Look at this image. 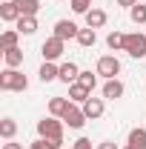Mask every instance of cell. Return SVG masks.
Instances as JSON below:
<instances>
[{"mask_svg": "<svg viewBox=\"0 0 146 149\" xmlns=\"http://www.w3.org/2000/svg\"><path fill=\"white\" fill-rule=\"evenodd\" d=\"M15 26H17L20 35H35L37 32V17H20Z\"/></svg>", "mask_w": 146, "mask_h": 149, "instance_id": "obj_21", "label": "cell"}, {"mask_svg": "<svg viewBox=\"0 0 146 149\" xmlns=\"http://www.w3.org/2000/svg\"><path fill=\"white\" fill-rule=\"evenodd\" d=\"M17 37H20L17 29H9V32H3V35H0V49H3V52H6V49H15V46H17Z\"/></svg>", "mask_w": 146, "mask_h": 149, "instance_id": "obj_19", "label": "cell"}, {"mask_svg": "<svg viewBox=\"0 0 146 149\" xmlns=\"http://www.w3.org/2000/svg\"><path fill=\"white\" fill-rule=\"evenodd\" d=\"M77 77H80V69H77V63H60V74H57V80H63L66 86H72V83H77Z\"/></svg>", "mask_w": 146, "mask_h": 149, "instance_id": "obj_7", "label": "cell"}, {"mask_svg": "<svg viewBox=\"0 0 146 149\" xmlns=\"http://www.w3.org/2000/svg\"><path fill=\"white\" fill-rule=\"evenodd\" d=\"M106 46H109V49H115V52H117V49H123V46H126V35L112 32V35L106 37Z\"/></svg>", "mask_w": 146, "mask_h": 149, "instance_id": "obj_24", "label": "cell"}, {"mask_svg": "<svg viewBox=\"0 0 146 149\" xmlns=\"http://www.w3.org/2000/svg\"><path fill=\"white\" fill-rule=\"evenodd\" d=\"M69 97H72V103H86V100L92 97V92L83 86V83H72V86H69Z\"/></svg>", "mask_w": 146, "mask_h": 149, "instance_id": "obj_13", "label": "cell"}, {"mask_svg": "<svg viewBox=\"0 0 146 149\" xmlns=\"http://www.w3.org/2000/svg\"><path fill=\"white\" fill-rule=\"evenodd\" d=\"M23 17L17 9V3L15 0H6V3H0V20H6V23H17Z\"/></svg>", "mask_w": 146, "mask_h": 149, "instance_id": "obj_10", "label": "cell"}, {"mask_svg": "<svg viewBox=\"0 0 146 149\" xmlns=\"http://www.w3.org/2000/svg\"><path fill=\"white\" fill-rule=\"evenodd\" d=\"M103 97H89L86 103H83V115L89 118V120H97V118H103Z\"/></svg>", "mask_w": 146, "mask_h": 149, "instance_id": "obj_8", "label": "cell"}, {"mask_svg": "<svg viewBox=\"0 0 146 149\" xmlns=\"http://www.w3.org/2000/svg\"><path fill=\"white\" fill-rule=\"evenodd\" d=\"M37 135L52 149L63 146V123H60L57 118H43V120H37Z\"/></svg>", "mask_w": 146, "mask_h": 149, "instance_id": "obj_1", "label": "cell"}, {"mask_svg": "<svg viewBox=\"0 0 146 149\" xmlns=\"http://www.w3.org/2000/svg\"><path fill=\"white\" fill-rule=\"evenodd\" d=\"M3 149H23V146H20V143H15V141H6V143H3Z\"/></svg>", "mask_w": 146, "mask_h": 149, "instance_id": "obj_31", "label": "cell"}, {"mask_svg": "<svg viewBox=\"0 0 146 149\" xmlns=\"http://www.w3.org/2000/svg\"><path fill=\"white\" fill-rule=\"evenodd\" d=\"M3 60H6V69H17L20 63H23V52H20L17 46L15 49H6L3 52Z\"/></svg>", "mask_w": 146, "mask_h": 149, "instance_id": "obj_16", "label": "cell"}, {"mask_svg": "<svg viewBox=\"0 0 146 149\" xmlns=\"http://www.w3.org/2000/svg\"><path fill=\"white\" fill-rule=\"evenodd\" d=\"M95 74H97V72H95ZM95 74H92V72H80L77 83H83V86H86V89L92 92V89H95V83H97V77H95Z\"/></svg>", "mask_w": 146, "mask_h": 149, "instance_id": "obj_25", "label": "cell"}, {"mask_svg": "<svg viewBox=\"0 0 146 149\" xmlns=\"http://www.w3.org/2000/svg\"><path fill=\"white\" fill-rule=\"evenodd\" d=\"M74 40H77L83 49H89V46H95V43H97V32L86 26V29H80V32H77V37H74Z\"/></svg>", "mask_w": 146, "mask_h": 149, "instance_id": "obj_15", "label": "cell"}, {"mask_svg": "<svg viewBox=\"0 0 146 149\" xmlns=\"http://www.w3.org/2000/svg\"><path fill=\"white\" fill-rule=\"evenodd\" d=\"M129 17H132V23H135V26H140V23H146V6H143V3L132 6V9H129Z\"/></svg>", "mask_w": 146, "mask_h": 149, "instance_id": "obj_23", "label": "cell"}, {"mask_svg": "<svg viewBox=\"0 0 146 149\" xmlns=\"http://www.w3.org/2000/svg\"><path fill=\"white\" fill-rule=\"evenodd\" d=\"M95 72L100 74V77H106V80H112L115 74L120 72V60L115 55H103V57H97V69Z\"/></svg>", "mask_w": 146, "mask_h": 149, "instance_id": "obj_5", "label": "cell"}, {"mask_svg": "<svg viewBox=\"0 0 146 149\" xmlns=\"http://www.w3.org/2000/svg\"><path fill=\"white\" fill-rule=\"evenodd\" d=\"M69 109V100L66 97H52L49 100V112H52V118H63V112Z\"/></svg>", "mask_w": 146, "mask_h": 149, "instance_id": "obj_20", "label": "cell"}, {"mask_svg": "<svg viewBox=\"0 0 146 149\" xmlns=\"http://www.w3.org/2000/svg\"><path fill=\"white\" fill-rule=\"evenodd\" d=\"M83 17H86V26H89V29H100V26L106 23V12H103V9H89Z\"/></svg>", "mask_w": 146, "mask_h": 149, "instance_id": "obj_12", "label": "cell"}, {"mask_svg": "<svg viewBox=\"0 0 146 149\" xmlns=\"http://www.w3.org/2000/svg\"><path fill=\"white\" fill-rule=\"evenodd\" d=\"M72 9H74V15H86L95 6H92V0H72Z\"/></svg>", "mask_w": 146, "mask_h": 149, "instance_id": "obj_26", "label": "cell"}, {"mask_svg": "<svg viewBox=\"0 0 146 149\" xmlns=\"http://www.w3.org/2000/svg\"><path fill=\"white\" fill-rule=\"evenodd\" d=\"M66 52V40H60V37H49V40H43V46H40V55H43V60H52L55 63L57 57Z\"/></svg>", "mask_w": 146, "mask_h": 149, "instance_id": "obj_4", "label": "cell"}, {"mask_svg": "<svg viewBox=\"0 0 146 149\" xmlns=\"http://www.w3.org/2000/svg\"><path fill=\"white\" fill-rule=\"evenodd\" d=\"M0 89L3 92H26L29 89V77L17 69H3L0 72Z\"/></svg>", "mask_w": 146, "mask_h": 149, "instance_id": "obj_2", "label": "cell"}, {"mask_svg": "<svg viewBox=\"0 0 146 149\" xmlns=\"http://www.w3.org/2000/svg\"><path fill=\"white\" fill-rule=\"evenodd\" d=\"M123 52H126V55H132L135 60L146 57V35H143V32L126 35V46H123Z\"/></svg>", "mask_w": 146, "mask_h": 149, "instance_id": "obj_3", "label": "cell"}, {"mask_svg": "<svg viewBox=\"0 0 146 149\" xmlns=\"http://www.w3.org/2000/svg\"><path fill=\"white\" fill-rule=\"evenodd\" d=\"M15 3H17V9H20L23 17H35L37 9H40V0H15Z\"/></svg>", "mask_w": 146, "mask_h": 149, "instance_id": "obj_18", "label": "cell"}, {"mask_svg": "<svg viewBox=\"0 0 146 149\" xmlns=\"http://www.w3.org/2000/svg\"><path fill=\"white\" fill-rule=\"evenodd\" d=\"M60 120H63L69 129H80V126H83L89 118L83 115V106H74V103H69V109L63 112V118H60Z\"/></svg>", "mask_w": 146, "mask_h": 149, "instance_id": "obj_6", "label": "cell"}, {"mask_svg": "<svg viewBox=\"0 0 146 149\" xmlns=\"http://www.w3.org/2000/svg\"><path fill=\"white\" fill-rule=\"evenodd\" d=\"M29 149H52V146H49V143H46L43 138H37L35 143H29Z\"/></svg>", "mask_w": 146, "mask_h": 149, "instance_id": "obj_28", "label": "cell"}, {"mask_svg": "<svg viewBox=\"0 0 146 149\" xmlns=\"http://www.w3.org/2000/svg\"><path fill=\"white\" fill-rule=\"evenodd\" d=\"M123 92H126V89H123V83H120L117 77H112V80L103 83V97H106V100H117V97H123Z\"/></svg>", "mask_w": 146, "mask_h": 149, "instance_id": "obj_11", "label": "cell"}, {"mask_svg": "<svg viewBox=\"0 0 146 149\" xmlns=\"http://www.w3.org/2000/svg\"><path fill=\"white\" fill-rule=\"evenodd\" d=\"M117 6H126V9H132V6H138V0H117Z\"/></svg>", "mask_w": 146, "mask_h": 149, "instance_id": "obj_30", "label": "cell"}, {"mask_svg": "<svg viewBox=\"0 0 146 149\" xmlns=\"http://www.w3.org/2000/svg\"><path fill=\"white\" fill-rule=\"evenodd\" d=\"M72 149H92V141L89 138H77V141L72 143Z\"/></svg>", "mask_w": 146, "mask_h": 149, "instance_id": "obj_27", "label": "cell"}, {"mask_svg": "<svg viewBox=\"0 0 146 149\" xmlns=\"http://www.w3.org/2000/svg\"><path fill=\"white\" fill-rule=\"evenodd\" d=\"M123 149H132V146H129V143H126V146H123Z\"/></svg>", "mask_w": 146, "mask_h": 149, "instance_id": "obj_32", "label": "cell"}, {"mask_svg": "<svg viewBox=\"0 0 146 149\" xmlns=\"http://www.w3.org/2000/svg\"><path fill=\"white\" fill-rule=\"evenodd\" d=\"M77 26H74L72 20H57L55 23V37H60V40H72V37H77Z\"/></svg>", "mask_w": 146, "mask_h": 149, "instance_id": "obj_9", "label": "cell"}, {"mask_svg": "<svg viewBox=\"0 0 146 149\" xmlns=\"http://www.w3.org/2000/svg\"><path fill=\"white\" fill-rule=\"evenodd\" d=\"M129 146L132 149H146V129L135 126V129L129 132Z\"/></svg>", "mask_w": 146, "mask_h": 149, "instance_id": "obj_17", "label": "cell"}, {"mask_svg": "<svg viewBox=\"0 0 146 149\" xmlns=\"http://www.w3.org/2000/svg\"><path fill=\"white\" fill-rule=\"evenodd\" d=\"M97 149H120V146H117L115 141H103V143H100V146H97Z\"/></svg>", "mask_w": 146, "mask_h": 149, "instance_id": "obj_29", "label": "cell"}, {"mask_svg": "<svg viewBox=\"0 0 146 149\" xmlns=\"http://www.w3.org/2000/svg\"><path fill=\"white\" fill-rule=\"evenodd\" d=\"M15 132H17L15 118H3V120H0V135H3L6 141H12V138H15Z\"/></svg>", "mask_w": 146, "mask_h": 149, "instance_id": "obj_22", "label": "cell"}, {"mask_svg": "<svg viewBox=\"0 0 146 149\" xmlns=\"http://www.w3.org/2000/svg\"><path fill=\"white\" fill-rule=\"evenodd\" d=\"M57 74H60V66H55L52 60H43V66H40V80H43V83H52V80H57Z\"/></svg>", "mask_w": 146, "mask_h": 149, "instance_id": "obj_14", "label": "cell"}]
</instances>
